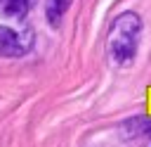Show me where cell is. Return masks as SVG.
I'll return each mask as SVG.
<instances>
[{
    "instance_id": "obj_1",
    "label": "cell",
    "mask_w": 151,
    "mask_h": 147,
    "mask_svg": "<svg viewBox=\"0 0 151 147\" xmlns=\"http://www.w3.org/2000/svg\"><path fill=\"white\" fill-rule=\"evenodd\" d=\"M139 40H142V17L137 12L118 14L109 26V38H106V52L111 64L130 66L137 57Z\"/></svg>"
},
{
    "instance_id": "obj_2",
    "label": "cell",
    "mask_w": 151,
    "mask_h": 147,
    "mask_svg": "<svg viewBox=\"0 0 151 147\" xmlns=\"http://www.w3.org/2000/svg\"><path fill=\"white\" fill-rule=\"evenodd\" d=\"M33 45L31 31H17L9 26H0V57H24Z\"/></svg>"
},
{
    "instance_id": "obj_3",
    "label": "cell",
    "mask_w": 151,
    "mask_h": 147,
    "mask_svg": "<svg viewBox=\"0 0 151 147\" xmlns=\"http://www.w3.org/2000/svg\"><path fill=\"white\" fill-rule=\"evenodd\" d=\"M31 7H33V0H0V17L12 19V21H21Z\"/></svg>"
},
{
    "instance_id": "obj_4",
    "label": "cell",
    "mask_w": 151,
    "mask_h": 147,
    "mask_svg": "<svg viewBox=\"0 0 151 147\" xmlns=\"http://www.w3.org/2000/svg\"><path fill=\"white\" fill-rule=\"evenodd\" d=\"M71 0H47V7H45V14H47V21L52 26H59L61 17L66 14Z\"/></svg>"
},
{
    "instance_id": "obj_5",
    "label": "cell",
    "mask_w": 151,
    "mask_h": 147,
    "mask_svg": "<svg viewBox=\"0 0 151 147\" xmlns=\"http://www.w3.org/2000/svg\"><path fill=\"white\" fill-rule=\"evenodd\" d=\"M125 128H130V135H151V119H132Z\"/></svg>"
}]
</instances>
